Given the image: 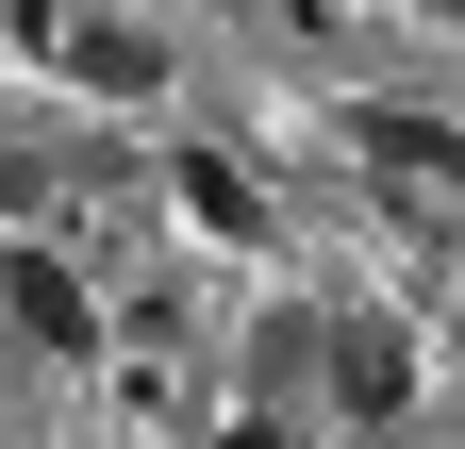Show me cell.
I'll list each match as a JSON object with an SVG mask.
<instances>
[{
  "label": "cell",
  "instance_id": "1",
  "mask_svg": "<svg viewBox=\"0 0 465 449\" xmlns=\"http://www.w3.org/2000/svg\"><path fill=\"white\" fill-rule=\"evenodd\" d=\"M416 333H399V316H316V400L349 416V433H399V416H416Z\"/></svg>",
  "mask_w": 465,
  "mask_h": 449
},
{
  "label": "cell",
  "instance_id": "2",
  "mask_svg": "<svg viewBox=\"0 0 465 449\" xmlns=\"http://www.w3.org/2000/svg\"><path fill=\"white\" fill-rule=\"evenodd\" d=\"M0 333H17L34 366H84L100 350V284H84L67 250H0Z\"/></svg>",
  "mask_w": 465,
  "mask_h": 449
},
{
  "label": "cell",
  "instance_id": "3",
  "mask_svg": "<svg viewBox=\"0 0 465 449\" xmlns=\"http://www.w3.org/2000/svg\"><path fill=\"white\" fill-rule=\"evenodd\" d=\"M183 216H200L216 250H266V234H282V216H266V184H250L232 150H183Z\"/></svg>",
  "mask_w": 465,
  "mask_h": 449
},
{
  "label": "cell",
  "instance_id": "4",
  "mask_svg": "<svg viewBox=\"0 0 465 449\" xmlns=\"http://www.w3.org/2000/svg\"><path fill=\"white\" fill-rule=\"evenodd\" d=\"M50 67H67V84H100V100H150V84H166V50H150L134 17H67V50H50Z\"/></svg>",
  "mask_w": 465,
  "mask_h": 449
},
{
  "label": "cell",
  "instance_id": "5",
  "mask_svg": "<svg viewBox=\"0 0 465 449\" xmlns=\"http://www.w3.org/2000/svg\"><path fill=\"white\" fill-rule=\"evenodd\" d=\"M366 166L382 184H465V134L449 117H366Z\"/></svg>",
  "mask_w": 465,
  "mask_h": 449
},
{
  "label": "cell",
  "instance_id": "6",
  "mask_svg": "<svg viewBox=\"0 0 465 449\" xmlns=\"http://www.w3.org/2000/svg\"><path fill=\"white\" fill-rule=\"evenodd\" d=\"M200 449H300V416H216Z\"/></svg>",
  "mask_w": 465,
  "mask_h": 449
}]
</instances>
